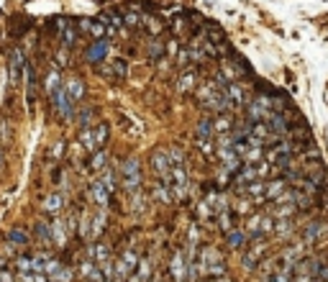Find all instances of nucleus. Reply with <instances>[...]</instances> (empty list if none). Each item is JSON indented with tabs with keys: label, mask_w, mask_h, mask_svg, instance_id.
<instances>
[{
	"label": "nucleus",
	"mask_w": 328,
	"mask_h": 282,
	"mask_svg": "<svg viewBox=\"0 0 328 282\" xmlns=\"http://www.w3.org/2000/svg\"><path fill=\"white\" fill-rule=\"evenodd\" d=\"M108 54H110V42H108V38H103V42H93L85 49V62H90V64L98 67L103 59H108Z\"/></svg>",
	"instance_id": "nucleus-4"
},
{
	"label": "nucleus",
	"mask_w": 328,
	"mask_h": 282,
	"mask_svg": "<svg viewBox=\"0 0 328 282\" xmlns=\"http://www.w3.org/2000/svg\"><path fill=\"white\" fill-rule=\"evenodd\" d=\"M16 262H18V269H21V272H33V259H31V257H18Z\"/></svg>",
	"instance_id": "nucleus-32"
},
{
	"label": "nucleus",
	"mask_w": 328,
	"mask_h": 282,
	"mask_svg": "<svg viewBox=\"0 0 328 282\" xmlns=\"http://www.w3.org/2000/svg\"><path fill=\"white\" fill-rule=\"evenodd\" d=\"M139 264V254L136 252H126V254H123L120 259H118V264H115V279L120 282V279H126L131 272H134V267Z\"/></svg>",
	"instance_id": "nucleus-5"
},
{
	"label": "nucleus",
	"mask_w": 328,
	"mask_h": 282,
	"mask_svg": "<svg viewBox=\"0 0 328 282\" xmlns=\"http://www.w3.org/2000/svg\"><path fill=\"white\" fill-rule=\"evenodd\" d=\"M170 269H172V274H175L177 282H185V277H187V262H182V254H175V257H172Z\"/></svg>",
	"instance_id": "nucleus-15"
},
{
	"label": "nucleus",
	"mask_w": 328,
	"mask_h": 282,
	"mask_svg": "<svg viewBox=\"0 0 328 282\" xmlns=\"http://www.w3.org/2000/svg\"><path fill=\"white\" fill-rule=\"evenodd\" d=\"M164 52H167L164 42H156V38H151V42H149V57H151V59H159V57H164Z\"/></svg>",
	"instance_id": "nucleus-26"
},
{
	"label": "nucleus",
	"mask_w": 328,
	"mask_h": 282,
	"mask_svg": "<svg viewBox=\"0 0 328 282\" xmlns=\"http://www.w3.org/2000/svg\"><path fill=\"white\" fill-rule=\"evenodd\" d=\"M98 21L105 26V31H108V38H113L118 31H123V21H120V16L118 13H110V11H103L100 16H98Z\"/></svg>",
	"instance_id": "nucleus-9"
},
{
	"label": "nucleus",
	"mask_w": 328,
	"mask_h": 282,
	"mask_svg": "<svg viewBox=\"0 0 328 282\" xmlns=\"http://www.w3.org/2000/svg\"><path fill=\"white\" fill-rule=\"evenodd\" d=\"M105 162H108V156H105V151H103V154L98 151V154L93 156V162H90V170H95V172H100V170L105 167Z\"/></svg>",
	"instance_id": "nucleus-31"
},
{
	"label": "nucleus",
	"mask_w": 328,
	"mask_h": 282,
	"mask_svg": "<svg viewBox=\"0 0 328 282\" xmlns=\"http://www.w3.org/2000/svg\"><path fill=\"white\" fill-rule=\"evenodd\" d=\"M8 241H11L13 247H28V244H31L28 233L21 231V228H11V231H8Z\"/></svg>",
	"instance_id": "nucleus-19"
},
{
	"label": "nucleus",
	"mask_w": 328,
	"mask_h": 282,
	"mask_svg": "<svg viewBox=\"0 0 328 282\" xmlns=\"http://www.w3.org/2000/svg\"><path fill=\"white\" fill-rule=\"evenodd\" d=\"M0 282H13V274L6 272V269H0Z\"/></svg>",
	"instance_id": "nucleus-34"
},
{
	"label": "nucleus",
	"mask_w": 328,
	"mask_h": 282,
	"mask_svg": "<svg viewBox=\"0 0 328 282\" xmlns=\"http://www.w3.org/2000/svg\"><path fill=\"white\" fill-rule=\"evenodd\" d=\"M151 170H154L159 177H164V175L172 172V159H170L167 149H156V151L151 154Z\"/></svg>",
	"instance_id": "nucleus-7"
},
{
	"label": "nucleus",
	"mask_w": 328,
	"mask_h": 282,
	"mask_svg": "<svg viewBox=\"0 0 328 282\" xmlns=\"http://www.w3.org/2000/svg\"><path fill=\"white\" fill-rule=\"evenodd\" d=\"M64 90H67V95H69V100H72V103H79L82 98H85V83H82V77H79V74L67 77Z\"/></svg>",
	"instance_id": "nucleus-8"
},
{
	"label": "nucleus",
	"mask_w": 328,
	"mask_h": 282,
	"mask_svg": "<svg viewBox=\"0 0 328 282\" xmlns=\"http://www.w3.org/2000/svg\"><path fill=\"white\" fill-rule=\"evenodd\" d=\"M108 136H110V126L103 120V124H98V126L93 129V141H95V149H98V146H103V144L108 141Z\"/></svg>",
	"instance_id": "nucleus-18"
},
{
	"label": "nucleus",
	"mask_w": 328,
	"mask_h": 282,
	"mask_svg": "<svg viewBox=\"0 0 328 282\" xmlns=\"http://www.w3.org/2000/svg\"><path fill=\"white\" fill-rule=\"evenodd\" d=\"M243 241H246V233H243V231H228V233H226V244H228L231 249H241Z\"/></svg>",
	"instance_id": "nucleus-23"
},
{
	"label": "nucleus",
	"mask_w": 328,
	"mask_h": 282,
	"mask_svg": "<svg viewBox=\"0 0 328 282\" xmlns=\"http://www.w3.org/2000/svg\"><path fill=\"white\" fill-rule=\"evenodd\" d=\"M231 129H233V118H231V113H218V118H213V131H216V134L226 136Z\"/></svg>",
	"instance_id": "nucleus-14"
},
{
	"label": "nucleus",
	"mask_w": 328,
	"mask_h": 282,
	"mask_svg": "<svg viewBox=\"0 0 328 282\" xmlns=\"http://www.w3.org/2000/svg\"><path fill=\"white\" fill-rule=\"evenodd\" d=\"M120 21H123V28H131V31H136V28H141V23H144V18H141V13H136V11H123V16H120Z\"/></svg>",
	"instance_id": "nucleus-16"
},
{
	"label": "nucleus",
	"mask_w": 328,
	"mask_h": 282,
	"mask_svg": "<svg viewBox=\"0 0 328 282\" xmlns=\"http://www.w3.org/2000/svg\"><path fill=\"white\" fill-rule=\"evenodd\" d=\"M74 277V272L72 269H67V267H59L54 274H52V279H57V282H69Z\"/></svg>",
	"instance_id": "nucleus-30"
},
{
	"label": "nucleus",
	"mask_w": 328,
	"mask_h": 282,
	"mask_svg": "<svg viewBox=\"0 0 328 282\" xmlns=\"http://www.w3.org/2000/svg\"><path fill=\"white\" fill-rule=\"evenodd\" d=\"M202 28H205V42H211L216 47L226 44V33H223V28L216 21H202Z\"/></svg>",
	"instance_id": "nucleus-10"
},
{
	"label": "nucleus",
	"mask_w": 328,
	"mask_h": 282,
	"mask_svg": "<svg viewBox=\"0 0 328 282\" xmlns=\"http://www.w3.org/2000/svg\"><path fill=\"white\" fill-rule=\"evenodd\" d=\"M26 69V59H23V52L21 49H13L11 52V79H13V85L21 83V72Z\"/></svg>",
	"instance_id": "nucleus-12"
},
{
	"label": "nucleus",
	"mask_w": 328,
	"mask_h": 282,
	"mask_svg": "<svg viewBox=\"0 0 328 282\" xmlns=\"http://www.w3.org/2000/svg\"><path fill=\"white\" fill-rule=\"evenodd\" d=\"M221 228L223 231H233V216L231 213H221Z\"/></svg>",
	"instance_id": "nucleus-33"
},
{
	"label": "nucleus",
	"mask_w": 328,
	"mask_h": 282,
	"mask_svg": "<svg viewBox=\"0 0 328 282\" xmlns=\"http://www.w3.org/2000/svg\"><path fill=\"white\" fill-rule=\"evenodd\" d=\"M195 131H197V139H200V141H213V134H216V131H213V118H205V115H202V118L197 120Z\"/></svg>",
	"instance_id": "nucleus-13"
},
{
	"label": "nucleus",
	"mask_w": 328,
	"mask_h": 282,
	"mask_svg": "<svg viewBox=\"0 0 328 282\" xmlns=\"http://www.w3.org/2000/svg\"><path fill=\"white\" fill-rule=\"evenodd\" d=\"M44 85H47V95L52 98V95H54V93L64 85V83H62V74H59L57 69H52V72L47 74V79H44Z\"/></svg>",
	"instance_id": "nucleus-17"
},
{
	"label": "nucleus",
	"mask_w": 328,
	"mask_h": 282,
	"mask_svg": "<svg viewBox=\"0 0 328 282\" xmlns=\"http://www.w3.org/2000/svg\"><path fill=\"white\" fill-rule=\"evenodd\" d=\"M57 26H59L62 47H64V49H72V47L77 44V36H79V31H77V18L62 16V18H57Z\"/></svg>",
	"instance_id": "nucleus-1"
},
{
	"label": "nucleus",
	"mask_w": 328,
	"mask_h": 282,
	"mask_svg": "<svg viewBox=\"0 0 328 282\" xmlns=\"http://www.w3.org/2000/svg\"><path fill=\"white\" fill-rule=\"evenodd\" d=\"M223 95H226V100H228L231 108H246V103H249V98H246V90H243L241 83H231L223 90Z\"/></svg>",
	"instance_id": "nucleus-6"
},
{
	"label": "nucleus",
	"mask_w": 328,
	"mask_h": 282,
	"mask_svg": "<svg viewBox=\"0 0 328 282\" xmlns=\"http://www.w3.org/2000/svg\"><path fill=\"white\" fill-rule=\"evenodd\" d=\"M93 200H95V206L105 208V206H108V200H110V192H108L100 182H95V185H93Z\"/></svg>",
	"instance_id": "nucleus-20"
},
{
	"label": "nucleus",
	"mask_w": 328,
	"mask_h": 282,
	"mask_svg": "<svg viewBox=\"0 0 328 282\" xmlns=\"http://www.w3.org/2000/svg\"><path fill=\"white\" fill-rule=\"evenodd\" d=\"M195 83H197V69H195V67H190V69H185V72L180 74V79H177V93H180V95L192 93Z\"/></svg>",
	"instance_id": "nucleus-11"
},
{
	"label": "nucleus",
	"mask_w": 328,
	"mask_h": 282,
	"mask_svg": "<svg viewBox=\"0 0 328 282\" xmlns=\"http://www.w3.org/2000/svg\"><path fill=\"white\" fill-rule=\"evenodd\" d=\"M120 172H123V177H136V175H139V159H136V156L126 159V162H123V167H120Z\"/></svg>",
	"instance_id": "nucleus-24"
},
{
	"label": "nucleus",
	"mask_w": 328,
	"mask_h": 282,
	"mask_svg": "<svg viewBox=\"0 0 328 282\" xmlns=\"http://www.w3.org/2000/svg\"><path fill=\"white\" fill-rule=\"evenodd\" d=\"M52 238L57 241V244H67V233H64V223H62V218H54V223H52Z\"/></svg>",
	"instance_id": "nucleus-22"
},
{
	"label": "nucleus",
	"mask_w": 328,
	"mask_h": 282,
	"mask_svg": "<svg viewBox=\"0 0 328 282\" xmlns=\"http://www.w3.org/2000/svg\"><path fill=\"white\" fill-rule=\"evenodd\" d=\"M36 238L41 244H52V228L47 221H36Z\"/></svg>",
	"instance_id": "nucleus-21"
},
{
	"label": "nucleus",
	"mask_w": 328,
	"mask_h": 282,
	"mask_svg": "<svg viewBox=\"0 0 328 282\" xmlns=\"http://www.w3.org/2000/svg\"><path fill=\"white\" fill-rule=\"evenodd\" d=\"M52 103H54V110H57V115L62 118V120H72V115H74V103L69 100V95H67V90H64V85L52 95Z\"/></svg>",
	"instance_id": "nucleus-2"
},
{
	"label": "nucleus",
	"mask_w": 328,
	"mask_h": 282,
	"mask_svg": "<svg viewBox=\"0 0 328 282\" xmlns=\"http://www.w3.org/2000/svg\"><path fill=\"white\" fill-rule=\"evenodd\" d=\"M62 206H64V200H62L59 195H49V197H47V203L41 206V208H44L47 213H57V211H62Z\"/></svg>",
	"instance_id": "nucleus-25"
},
{
	"label": "nucleus",
	"mask_w": 328,
	"mask_h": 282,
	"mask_svg": "<svg viewBox=\"0 0 328 282\" xmlns=\"http://www.w3.org/2000/svg\"><path fill=\"white\" fill-rule=\"evenodd\" d=\"M154 197L159 200V203H170V187L161 185V182H156V185H154Z\"/></svg>",
	"instance_id": "nucleus-28"
},
{
	"label": "nucleus",
	"mask_w": 328,
	"mask_h": 282,
	"mask_svg": "<svg viewBox=\"0 0 328 282\" xmlns=\"http://www.w3.org/2000/svg\"><path fill=\"white\" fill-rule=\"evenodd\" d=\"M113 77H126L129 74V64L123 62V57H118V59H113Z\"/></svg>",
	"instance_id": "nucleus-29"
},
{
	"label": "nucleus",
	"mask_w": 328,
	"mask_h": 282,
	"mask_svg": "<svg viewBox=\"0 0 328 282\" xmlns=\"http://www.w3.org/2000/svg\"><path fill=\"white\" fill-rule=\"evenodd\" d=\"M77 31H85L93 42H103V38H108V31H105V26L98 18H77Z\"/></svg>",
	"instance_id": "nucleus-3"
},
{
	"label": "nucleus",
	"mask_w": 328,
	"mask_h": 282,
	"mask_svg": "<svg viewBox=\"0 0 328 282\" xmlns=\"http://www.w3.org/2000/svg\"><path fill=\"white\" fill-rule=\"evenodd\" d=\"M79 144L85 146V149H90V151H95V141H93V129H79Z\"/></svg>",
	"instance_id": "nucleus-27"
}]
</instances>
